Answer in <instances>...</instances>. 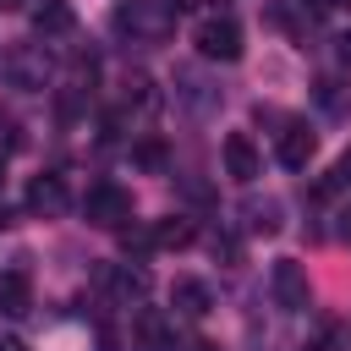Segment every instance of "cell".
<instances>
[{
	"label": "cell",
	"instance_id": "6da1fadb",
	"mask_svg": "<svg viewBox=\"0 0 351 351\" xmlns=\"http://www.w3.org/2000/svg\"><path fill=\"white\" fill-rule=\"evenodd\" d=\"M110 22H115V33H132L143 44H165L176 33V11L165 0H121Z\"/></svg>",
	"mask_w": 351,
	"mask_h": 351
},
{
	"label": "cell",
	"instance_id": "7a4b0ae2",
	"mask_svg": "<svg viewBox=\"0 0 351 351\" xmlns=\"http://www.w3.org/2000/svg\"><path fill=\"white\" fill-rule=\"evenodd\" d=\"M82 214H88V225H99V230H121V225L132 219V192H121L115 181H99V186H88Z\"/></svg>",
	"mask_w": 351,
	"mask_h": 351
},
{
	"label": "cell",
	"instance_id": "3957f363",
	"mask_svg": "<svg viewBox=\"0 0 351 351\" xmlns=\"http://www.w3.org/2000/svg\"><path fill=\"white\" fill-rule=\"evenodd\" d=\"M197 55L203 60H241V27H236V16H203L197 22Z\"/></svg>",
	"mask_w": 351,
	"mask_h": 351
},
{
	"label": "cell",
	"instance_id": "277c9868",
	"mask_svg": "<svg viewBox=\"0 0 351 351\" xmlns=\"http://www.w3.org/2000/svg\"><path fill=\"white\" fill-rule=\"evenodd\" d=\"M269 285H274V302H280L285 313H302V307L313 302L307 269H302L296 258H274V269H269Z\"/></svg>",
	"mask_w": 351,
	"mask_h": 351
},
{
	"label": "cell",
	"instance_id": "5b68a950",
	"mask_svg": "<svg viewBox=\"0 0 351 351\" xmlns=\"http://www.w3.org/2000/svg\"><path fill=\"white\" fill-rule=\"evenodd\" d=\"M0 71L11 77V88H44V77H49L44 44H16V49L0 60Z\"/></svg>",
	"mask_w": 351,
	"mask_h": 351
},
{
	"label": "cell",
	"instance_id": "8992f818",
	"mask_svg": "<svg viewBox=\"0 0 351 351\" xmlns=\"http://www.w3.org/2000/svg\"><path fill=\"white\" fill-rule=\"evenodd\" d=\"M219 154H225V176H230V181H241V186H252V181H258L263 159H258V148H252V137H247V132H230Z\"/></svg>",
	"mask_w": 351,
	"mask_h": 351
},
{
	"label": "cell",
	"instance_id": "52a82bcc",
	"mask_svg": "<svg viewBox=\"0 0 351 351\" xmlns=\"http://www.w3.org/2000/svg\"><path fill=\"white\" fill-rule=\"evenodd\" d=\"M99 285L115 302H137V296H148V269H137V263H104L99 269Z\"/></svg>",
	"mask_w": 351,
	"mask_h": 351
},
{
	"label": "cell",
	"instance_id": "ba28073f",
	"mask_svg": "<svg viewBox=\"0 0 351 351\" xmlns=\"http://www.w3.org/2000/svg\"><path fill=\"white\" fill-rule=\"evenodd\" d=\"M313 148H318V137H313L302 121H285V132H280V165H285V170H302V165L313 159Z\"/></svg>",
	"mask_w": 351,
	"mask_h": 351
},
{
	"label": "cell",
	"instance_id": "9c48e42d",
	"mask_svg": "<svg viewBox=\"0 0 351 351\" xmlns=\"http://www.w3.org/2000/svg\"><path fill=\"white\" fill-rule=\"evenodd\" d=\"M33 307V280H27V269H5L0 274V313L5 318H22Z\"/></svg>",
	"mask_w": 351,
	"mask_h": 351
},
{
	"label": "cell",
	"instance_id": "30bf717a",
	"mask_svg": "<svg viewBox=\"0 0 351 351\" xmlns=\"http://www.w3.org/2000/svg\"><path fill=\"white\" fill-rule=\"evenodd\" d=\"M66 203H71V197H66V181H60V176H38V181L27 186V208H33V214H60Z\"/></svg>",
	"mask_w": 351,
	"mask_h": 351
},
{
	"label": "cell",
	"instance_id": "8fae6325",
	"mask_svg": "<svg viewBox=\"0 0 351 351\" xmlns=\"http://www.w3.org/2000/svg\"><path fill=\"white\" fill-rule=\"evenodd\" d=\"M170 307H176L181 318H203L214 302H208V285H203V280H176V285H170Z\"/></svg>",
	"mask_w": 351,
	"mask_h": 351
},
{
	"label": "cell",
	"instance_id": "7c38bea8",
	"mask_svg": "<svg viewBox=\"0 0 351 351\" xmlns=\"http://www.w3.org/2000/svg\"><path fill=\"white\" fill-rule=\"evenodd\" d=\"M33 27H38L44 38H60V33H71V27H77V11H71L66 0H44V5L33 11Z\"/></svg>",
	"mask_w": 351,
	"mask_h": 351
},
{
	"label": "cell",
	"instance_id": "4fadbf2b",
	"mask_svg": "<svg viewBox=\"0 0 351 351\" xmlns=\"http://www.w3.org/2000/svg\"><path fill=\"white\" fill-rule=\"evenodd\" d=\"M192 219H159L154 225V247H192Z\"/></svg>",
	"mask_w": 351,
	"mask_h": 351
},
{
	"label": "cell",
	"instance_id": "5bb4252c",
	"mask_svg": "<svg viewBox=\"0 0 351 351\" xmlns=\"http://www.w3.org/2000/svg\"><path fill=\"white\" fill-rule=\"evenodd\" d=\"M137 335H143V351H170V329L159 313H137Z\"/></svg>",
	"mask_w": 351,
	"mask_h": 351
},
{
	"label": "cell",
	"instance_id": "9a60e30c",
	"mask_svg": "<svg viewBox=\"0 0 351 351\" xmlns=\"http://www.w3.org/2000/svg\"><path fill=\"white\" fill-rule=\"evenodd\" d=\"M247 230H263V236H274L280 230V203H247Z\"/></svg>",
	"mask_w": 351,
	"mask_h": 351
},
{
	"label": "cell",
	"instance_id": "2e32d148",
	"mask_svg": "<svg viewBox=\"0 0 351 351\" xmlns=\"http://www.w3.org/2000/svg\"><path fill=\"white\" fill-rule=\"evenodd\" d=\"M132 159H137L143 170H159V165H165V143H159V137H143V143L132 148Z\"/></svg>",
	"mask_w": 351,
	"mask_h": 351
},
{
	"label": "cell",
	"instance_id": "e0dca14e",
	"mask_svg": "<svg viewBox=\"0 0 351 351\" xmlns=\"http://www.w3.org/2000/svg\"><path fill=\"white\" fill-rule=\"evenodd\" d=\"M318 104H324L329 115H346V110H351V104H346V88H340V82H318Z\"/></svg>",
	"mask_w": 351,
	"mask_h": 351
},
{
	"label": "cell",
	"instance_id": "ac0fdd59",
	"mask_svg": "<svg viewBox=\"0 0 351 351\" xmlns=\"http://www.w3.org/2000/svg\"><path fill=\"white\" fill-rule=\"evenodd\" d=\"M214 258L236 263V258H241V241H236V236H214Z\"/></svg>",
	"mask_w": 351,
	"mask_h": 351
},
{
	"label": "cell",
	"instance_id": "d6986e66",
	"mask_svg": "<svg viewBox=\"0 0 351 351\" xmlns=\"http://www.w3.org/2000/svg\"><path fill=\"white\" fill-rule=\"evenodd\" d=\"M307 16H324V11H335V0H296Z\"/></svg>",
	"mask_w": 351,
	"mask_h": 351
},
{
	"label": "cell",
	"instance_id": "ffe728a7",
	"mask_svg": "<svg viewBox=\"0 0 351 351\" xmlns=\"http://www.w3.org/2000/svg\"><path fill=\"white\" fill-rule=\"evenodd\" d=\"M335 49H340V60L351 66V33H340V38H335Z\"/></svg>",
	"mask_w": 351,
	"mask_h": 351
},
{
	"label": "cell",
	"instance_id": "44dd1931",
	"mask_svg": "<svg viewBox=\"0 0 351 351\" xmlns=\"http://www.w3.org/2000/svg\"><path fill=\"white\" fill-rule=\"evenodd\" d=\"M335 181H346V186H351V148H346V159H340V170H335Z\"/></svg>",
	"mask_w": 351,
	"mask_h": 351
},
{
	"label": "cell",
	"instance_id": "7402d4cb",
	"mask_svg": "<svg viewBox=\"0 0 351 351\" xmlns=\"http://www.w3.org/2000/svg\"><path fill=\"white\" fill-rule=\"evenodd\" d=\"M340 236H346V241H351V208H346V214H340Z\"/></svg>",
	"mask_w": 351,
	"mask_h": 351
},
{
	"label": "cell",
	"instance_id": "603a6c76",
	"mask_svg": "<svg viewBox=\"0 0 351 351\" xmlns=\"http://www.w3.org/2000/svg\"><path fill=\"white\" fill-rule=\"evenodd\" d=\"M0 351H27V346L22 340H0Z\"/></svg>",
	"mask_w": 351,
	"mask_h": 351
},
{
	"label": "cell",
	"instance_id": "cb8c5ba5",
	"mask_svg": "<svg viewBox=\"0 0 351 351\" xmlns=\"http://www.w3.org/2000/svg\"><path fill=\"white\" fill-rule=\"evenodd\" d=\"M192 5H203V0H176V11H192Z\"/></svg>",
	"mask_w": 351,
	"mask_h": 351
},
{
	"label": "cell",
	"instance_id": "d4e9b609",
	"mask_svg": "<svg viewBox=\"0 0 351 351\" xmlns=\"http://www.w3.org/2000/svg\"><path fill=\"white\" fill-rule=\"evenodd\" d=\"M335 5H346V11H351V0H335Z\"/></svg>",
	"mask_w": 351,
	"mask_h": 351
},
{
	"label": "cell",
	"instance_id": "484cf974",
	"mask_svg": "<svg viewBox=\"0 0 351 351\" xmlns=\"http://www.w3.org/2000/svg\"><path fill=\"white\" fill-rule=\"evenodd\" d=\"M0 181H5V159H0Z\"/></svg>",
	"mask_w": 351,
	"mask_h": 351
},
{
	"label": "cell",
	"instance_id": "4316f807",
	"mask_svg": "<svg viewBox=\"0 0 351 351\" xmlns=\"http://www.w3.org/2000/svg\"><path fill=\"white\" fill-rule=\"evenodd\" d=\"M307 351H318V346H307Z\"/></svg>",
	"mask_w": 351,
	"mask_h": 351
}]
</instances>
